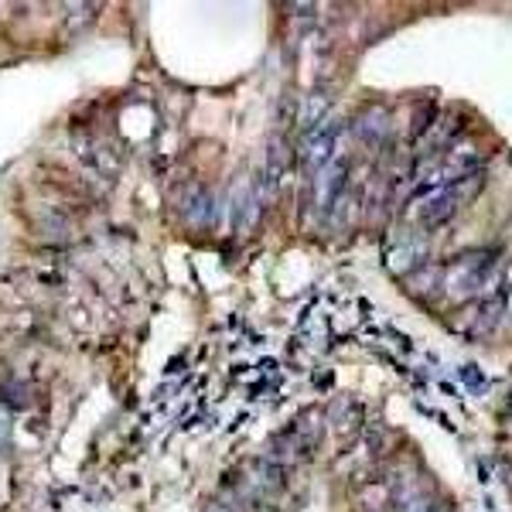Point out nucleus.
<instances>
[{
  "label": "nucleus",
  "mask_w": 512,
  "mask_h": 512,
  "mask_svg": "<svg viewBox=\"0 0 512 512\" xmlns=\"http://www.w3.org/2000/svg\"><path fill=\"white\" fill-rule=\"evenodd\" d=\"M475 188H478V175H465V178H454V181L437 185L434 195L427 198V205L420 209V222H424L427 229L444 226L451 216H458V209L475 195Z\"/></svg>",
  "instance_id": "1"
},
{
  "label": "nucleus",
  "mask_w": 512,
  "mask_h": 512,
  "mask_svg": "<svg viewBox=\"0 0 512 512\" xmlns=\"http://www.w3.org/2000/svg\"><path fill=\"white\" fill-rule=\"evenodd\" d=\"M492 260L495 253L492 250H482V253H468L461 260H454L444 274V287H448L451 297H472L485 280L492 277Z\"/></svg>",
  "instance_id": "2"
}]
</instances>
